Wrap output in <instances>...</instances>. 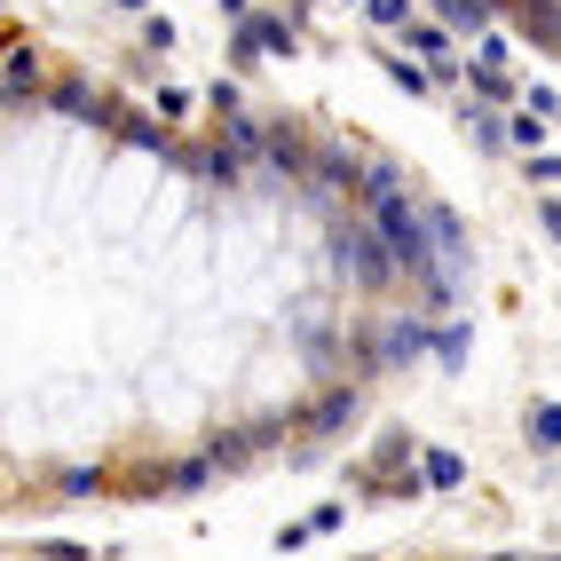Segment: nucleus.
Instances as JSON below:
<instances>
[{
  "label": "nucleus",
  "instance_id": "nucleus-13",
  "mask_svg": "<svg viewBox=\"0 0 561 561\" xmlns=\"http://www.w3.org/2000/svg\"><path fill=\"white\" fill-rule=\"evenodd\" d=\"M474 88H482V95H514V80H506L499 64H474Z\"/></svg>",
  "mask_w": 561,
  "mask_h": 561
},
{
  "label": "nucleus",
  "instance_id": "nucleus-2",
  "mask_svg": "<svg viewBox=\"0 0 561 561\" xmlns=\"http://www.w3.org/2000/svg\"><path fill=\"white\" fill-rule=\"evenodd\" d=\"M420 348H427V324L420 317H396V324L371 332V364H411Z\"/></svg>",
  "mask_w": 561,
  "mask_h": 561
},
{
  "label": "nucleus",
  "instance_id": "nucleus-15",
  "mask_svg": "<svg viewBox=\"0 0 561 561\" xmlns=\"http://www.w3.org/2000/svg\"><path fill=\"white\" fill-rule=\"evenodd\" d=\"M538 221H546V238L561 245V198H546V206H538Z\"/></svg>",
  "mask_w": 561,
  "mask_h": 561
},
{
  "label": "nucleus",
  "instance_id": "nucleus-12",
  "mask_svg": "<svg viewBox=\"0 0 561 561\" xmlns=\"http://www.w3.org/2000/svg\"><path fill=\"white\" fill-rule=\"evenodd\" d=\"M32 80H41V64H32V56H24V48H9V95H24V88H32Z\"/></svg>",
  "mask_w": 561,
  "mask_h": 561
},
{
  "label": "nucleus",
  "instance_id": "nucleus-10",
  "mask_svg": "<svg viewBox=\"0 0 561 561\" xmlns=\"http://www.w3.org/2000/svg\"><path fill=\"white\" fill-rule=\"evenodd\" d=\"M530 435L553 451V443H561V403H538V411H530Z\"/></svg>",
  "mask_w": 561,
  "mask_h": 561
},
{
  "label": "nucleus",
  "instance_id": "nucleus-8",
  "mask_svg": "<svg viewBox=\"0 0 561 561\" xmlns=\"http://www.w3.org/2000/svg\"><path fill=\"white\" fill-rule=\"evenodd\" d=\"M427 238L451 253V261H467V238H459V221H451V214H427Z\"/></svg>",
  "mask_w": 561,
  "mask_h": 561
},
{
  "label": "nucleus",
  "instance_id": "nucleus-9",
  "mask_svg": "<svg viewBox=\"0 0 561 561\" xmlns=\"http://www.w3.org/2000/svg\"><path fill=\"white\" fill-rule=\"evenodd\" d=\"M420 474L435 482V491H459V474H467V467H459L451 451H427V467H420Z\"/></svg>",
  "mask_w": 561,
  "mask_h": 561
},
{
  "label": "nucleus",
  "instance_id": "nucleus-14",
  "mask_svg": "<svg viewBox=\"0 0 561 561\" xmlns=\"http://www.w3.org/2000/svg\"><path fill=\"white\" fill-rule=\"evenodd\" d=\"M364 16H371V24H403V16H411V0H371Z\"/></svg>",
  "mask_w": 561,
  "mask_h": 561
},
{
  "label": "nucleus",
  "instance_id": "nucleus-7",
  "mask_svg": "<svg viewBox=\"0 0 561 561\" xmlns=\"http://www.w3.org/2000/svg\"><path fill=\"white\" fill-rule=\"evenodd\" d=\"M506 142H522V151H538V142H546V111H514Z\"/></svg>",
  "mask_w": 561,
  "mask_h": 561
},
{
  "label": "nucleus",
  "instance_id": "nucleus-4",
  "mask_svg": "<svg viewBox=\"0 0 561 561\" xmlns=\"http://www.w3.org/2000/svg\"><path fill=\"white\" fill-rule=\"evenodd\" d=\"M348 411H356V396H348V388H341V396H317V403H309V427H317V435H332V427H348Z\"/></svg>",
  "mask_w": 561,
  "mask_h": 561
},
{
  "label": "nucleus",
  "instance_id": "nucleus-3",
  "mask_svg": "<svg viewBox=\"0 0 561 561\" xmlns=\"http://www.w3.org/2000/svg\"><path fill=\"white\" fill-rule=\"evenodd\" d=\"M403 198V174L388 167V159H364V206L380 214V206H396Z\"/></svg>",
  "mask_w": 561,
  "mask_h": 561
},
{
  "label": "nucleus",
  "instance_id": "nucleus-11",
  "mask_svg": "<svg viewBox=\"0 0 561 561\" xmlns=\"http://www.w3.org/2000/svg\"><path fill=\"white\" fill-rule=\"evenodd\" d=\"M435 356H443V364H467V324H443V332H435Z\"/></svg>",
  "mask_w": 561,
  "mask_h": 561
},
{
  "label": "nucleus",
  "instance_id": "nucleus-5",
  "mask_svg": "<svg viewBox=\"0 0 561 561\" xmlns=\"http://www.w3.org/2000/svg\"><path fill=\"white\" fill-rule=\"evenodd\" d=\"M56 103H64V111H80V119H111V103H103L88 80H64V88H56Z\"/></svg>",
  "mask_w": 561,
  "mask_h": 561
},
{
  "label": "nucleus",
  "instance_id": "nucleus-1",
  "mask_svg": "<svg viewBox=\"0 0 561 561\" xmlns=\"http://www.w3.org/2000/svg\"><path fill=\"white\" fill-rule=\"evenodd\" d=\"M341 270H348V285H364V293H380V285H396L403 277V261H396V245H388V230L380 221H348L341 230Z\"/></svg>",
  "mask_w": 561,
  "mask_h": 561
},
{
  "label": "nucleus",
  "instance_id": "nucleus-6",
  "mask_svg": "<svg viewBox=\"0 0 561 561\" xmlns=\"http://www.w3.org/2000/svg\"><path fill=\"white\" fill-rule=\"evenodd\" d=\"M435 9H443V24H451V32H482V16H491L482 0H435Z\"/></svg>",
  "mask_w": 561,
  "mask_h": 561
}]
</instances>
